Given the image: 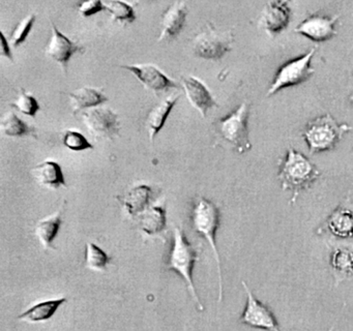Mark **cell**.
<instances>
[{"label": "cell", "instance_id": "cell-4", "mask_svg": "<svg viewBox=\"0 0 353 331\" xmlns=\"http://www.w3.org/2000/svg\"><path fill=\"white\" fill-rule=\"evenodd\" d=\"M192 223L195 231L208 240L214 254L216 269H218L219 302H221L223 299L222 267H221L220 254L216 243V230L220 225V210L218 206L208 199L200 198L194 206Z\"/></svg>", "mask_w": 353, "mask_h": 331}, {"label": "cell", "instance_id": "cell-18", "mask_svg": "<svg viewBox=\"0 0 353 331\" xmlns=\"http://www.w3.org/2000/svg\"><path fill=\"white\" fill-rule=\"evenodd\" d=\"M32 176L41 185L47 188H57L59 186H67L63 170L59 163L52 161H46L36 166L32 170Z\"/></svg>", "mask_w": 353, "mask_h": 331}, {"label": "cell", "instance_id": "cell-29", "mask_svg": "<svg viewBox=\"0 0 353 331\" xmlns=\"http://www.w3.org/2000/svg\"><path fill=\"white\" fill-rule=\"evenodd\" d=\"M63 144L65 147L73 151H83L86 149H92V143L81 134L76 130H68L63 137Z\"/></svg>", "mask_w": 353, "mask_h": 331}, {"label": "cell", "instance_id": "cell-14", "mask_svg": "<svg viewBox=\"0 0 353 331\" xmlns=\"http://www.w3.org/2000/svg\"><path fill=\"white\" fill-rule=\"evenodd\" d=\"M183 89L190 103L205 117L208 110L216 107V101L210 89L195 77H183Z\"/></svg>", "mask_w": 353, "mask_h": 331}, {"label": "cell", "instance_id": "cell-10", "mask_svg": "<svg viewBox=\"0 0 353 331\" xmlns=\"http://www.w3.org/2000/svg\"><path fill=\"white\" fill-rule=\"evenodd\" d=\"M83 121L96 138L112 139L119 132V117L108 108H97L85 112Z\"/></svg>", "mask_w": 353, "mask_h": 331}, {"label": "cell", "instance_id": "cell-28", "mask_svg": "<svg viewBox=\"0 0 353 331\" xmlns=\"http://www.w3.org/2000/svg\"><path fill=\"white\" fill-rule=\"evenodd\" d=\"M12 106L15 107L18 111L21 112V113L26 114L28 116H32V117H34L37 112L40 110V105H39L36 97H32V95H30V93L24 90L20 92L19 97L12 103Z\"/></svg>", "mask_w": 353, "mask_h": 331}, {"label": "cell", "instance_id": "cell-23", "mask_svg": "<svg viewBox=\"0 0 353 331\" xmlns=\"http://www.w3.org/2000/svg\"><path fill=\"white\" fill-rule=\"evenodd\" d=\"M152 190L148 185H139L130 190L123 199V204L130 214H137L150 204Z\"/></svg>", "mask_w": 353, "mask_h": 331}, {"label": "cell", "instance_id": "cell-22", "mask_svg": "<svg viewBox=\"0 0 353 331\" xmlns=\"http://www.w3.org/2000/svg\"><path fill=\"white\" fill-rule=\"evenodd\" d=\"M107 97H105L102 92L94 88L78 89L70 94V103H71L72 109L75 113L80 110L85 108H94L107 101Z\"/></svg>", "mask_w": 353, "mask_h": 331}, {"label": "cell", "instance_id": "cell-24", "mask_svg": "<svg viewBox=\"0 0 353 331\" xmlns=\"http://www.w3.org/2000/svg\"><path fill=\"white\" fill-rule=\"evenodd\" d=\"M0 130L10 137L36 136L34 128L20 119L14 112H7L1 117Z\"/></svg>", "mask_w": 353, "mask_h": 331}, {"label": "cell", "instance_id": "cell-25", "mask_svg": "<svg viewBox=\"0 0 353 331\" xmlns=\"http://www.w3.org/2000/svg\"><path fill=\"white\" fill-rule=\"evenodd\" d=\"M166 211L163 207L154 206L148 209L140 219L141 229L148 235L160 233L166 227Z\"/></svg>", "mask_w": 353, "mask_h": 331}, {"label": "cell", "instance_id": "cell-3", "mask_svg": "<svg viewBox=\"0 0 353 331\" xmlns=\"http://www.w3.org/2000/svg\"><path fill=\"white\" fill-rule=\"evenodd\" d=\"M352 130L347 123H338L330 114L316 117L307 122L303 132L310 153L332 150L345 134Z\"/></svg>", "mask_w": 353, "mask_h": 331}, {"label": "cell", "instance_id": "cell-31", "mask_svg": "<svg viewBox=\"0 0 353 331\" xmlns=\"http://www.w3.org/2000/svg\"><path fill=\"white\" fill-rule=\"evenodd\" d=\"M105 10V4L100 0H92V1H84L78 4V10L84 17L92 16L97 12Z\"/></svg>", "mask_w": 353, "mask_h": 331}, {"label": "cell", "instance_id": "cell-17", "mask_svg": "<svg viewBox=\"0 0 353 331\" xmlns=\"http://www.w3.org/2000/svg\"><path fill=\"white\" fill-rule=\"evenodd\" d=\"M328 231L338 238H353V211L348 207H338L326 221Z\"/></svg>", "mask_w": 353, "mask_h": 331}, {"label": "cell", "instance_id": "cell-30", "mask_svg": "<svg viewBox=\"0 0 353 331\" xmlns=\"http://www.w3.org/2000/svg\"><path fill=\"white\" fill-rule=\"evenodd\" d=\"M34 21H36V16L34 14H30V16L26 17L14 29L11 35V41L15 47H18L26 41L34 26Z\"/></svg>", "mask_w": 353, "mask_h": 331}, {"label": "cell", "instance_id": "cell-2", "mask_svg": "<svg viewBox=\"0 0 353 331\" xmlns=\"http://www.w3.org/2000/svg\"><path fill=\"white\" fill-rule=\"evenodd\" d=\"M197 260V250L190 243L189 240L185 237V232L181 228H175L173 231L170 252L167 259L166 268L168 270L174 271L185 279L194 301L196 302L200 310H203V305L198 297L193 281L194 264Z\"/></svg>", "mask_w": 353, "mask_h": 331}, {"label": "cell", "instance_id": "cell-33", "mask_svg": "<svg viewBox=\"0 0 353 331\" xmlns=\"http://www.w3.org/2000/svg\"><path fill=\"white\" fill-rule=\"evenodd\" d=\"M334 326H336V324L332 325V327H330V329H328V330H327V331H334Z\"/></svg>", "mask_w": 353, "mask_h": 331}, {"label": "cell", "instance_id": "cell-13", "mask_svg": "<svg viewBox=\"0 0 353 331\" xmlns=\"http://www.w3.org/2000/svg\"><path fill=\"white\" fill-rule=\"evenodd\" d=\"M121 68L133 72L140 82L143 83L148 89L159 92L170 88H179V85L168 78L164 72L152 64L142 66H121Z\"/></svg>", "mask_w": 353, "mask_h": 331}, {"label": "cell", "instance_id": "cell-26", "mask_svg": "<svg viewBox=\"0 0 353 331\" xmlns=\"http://www.w3.org/2000/svg\"><path fill=\"white\" fill-rule=\"evenodd\" d=\"M109 262L110 257L100 246L90 242L86 244L85 264L88 268L94 271L105 270Z\"/></svg>", "mask_w": 353, "mask_h": 331}, {"label": "cell", "instance_id": "cell-11", "mask_svg": "<svg viewBox=\"0 0 353 331\" xmlns=\"http://www.w3.org/2000/svg\"><path fill=\"white\" fill-rule=\"evenodd\" d=\"M292 10L290 2L270 1L265 4L259 24L268 35H276L288 27Z\"/></svg>", "mask_w": 353, "mask_h": 331}, {"label": "cell", "instance_id": "cell-32", "mask_svg": "<svg viewBox=\"0 0 353 331\" xmlns=\"http://www.w3.org/2000/svg\"><path fill=\"white\" fill-rule=\"evenodd\" d=\"M1 33V41H3V50H1V56H6V57L9 58V59H13V56H12L11 49H10L9 43H8L7 39H6L5 34L3 32Z\"/></svg>", "mask_w": 353, "mask_h": 331}, {"label": "cell", "instance_id": "cell-6", "mask_svg": "<svg viewBox=\"0 0 353 331\" xmlns=\"http://www.w3.org/2000/svg\"><path fill=\"white\" fill-rule=\"evenodd\" d=\"M249 103H241L234 111L219 121V130L221 136L232 145L239 153H245L252 149V143L249 138Z\"/></svg>", "mask_w": 353, "mask_h": 331}, {"label": "cell", "instance_id": "cell-21", "mask_svg": "<svg viewBox=\"0 0 353 331\" xmlns=\"http://www.w3.org/2000/svg\"><path fill=\"white\" fill-rule=\"evenodd\" d=\"M61 214H63V208L57 211L55 214L46 217L37 223L36 232L37 237L40 240L41 244L45 248H52L53 241L59 234V228L61 225Z\"/></svg>", "mask_w": 353, "mask_h": 331}, {"label": "cell", "instance_id": "cell-9", "mask_svg": "<svg viewBox=\"0 0 353 331\" xmlns=\"http://www.w3.org/2000/svg\"><path fill=\"white\" fill-rule=\"evenodd\" d=\"M340 19V14L332 17L323 16V14H314L299 23L295 28V32L305 35L307 39L314 41H330L336 37V25Z\"/></svg>", "mask_w": 353, "mask_h": 331}, {"label": "cell", "instance_id": "cell-15", "mask_svg": "<svg viewBox=\"0 0 353 331\" xmlns=\"http://www.w3.org/2000/svg\"><path fill=\"white\" fill-rule=\"evenodd\" d=\"M188 8L185 2L176 1L171 4L162 16V31L160 41L175 39L185 27Z\"/></svg>", "mask_w": 353, "mask_h": 331}, {"label": "cell", "instance_id": "cell-8", "mask_svg": "<svg viewBox=\"0 0 353 331\" xmlns=\"http://www.w3.org/2000/svg\"><path fill=\"white\" fill-rule=\"evenodd\" d=\"M241 285L247 294V303L239 319V322L252 328L263 329L266 331H280L278 321L270 308L255 297L245 281H241Z\"/></svg>", "mask_w": 353, "mask_h": 331}, {"label": "cell", "instance_id": "cell-27", "mask_svg": "<svg viewBox=\"0 0 353 331\" xmlns=\"http://www.w3.org/2000/svg\"><path fill=\"white\" fill-rule=\"evenodd\" d=\"M105 10L110 12L115 20L121 22L132 23L135 21L136 14L133 8L123 1L105 2Z\"/></svg>", "mask_w": 353, "mask_h": 331}, {"label": "cell", "instance_id": "cell-20", "mask_svg": "<svg viewBox=\"0 0 353 331\" xmlns=\"http://www.w3.org/2000/svg\"><path fill=\"white\" fill-rule=\"evenodd\" d=\"M65 302H67V298L40 302L18 316V320L26 321L28 323L45 322V321L50 320Z\"/></svg>", "mask_w": 353, "mask_h": 331}, {"label": "cell", "instance_id": "cell-19", "mask_svg": "<svg viewBox=\"0 0 353 331\" xmlns=\"http://www.w3.org/2000/svg\"><path fill=\"white\" fill-rule=\"evenodd\" d=\"M179 97V95H176V97H169L163 99L159 105L152 108V111L148 114L146 123H148V132H150V140L152 142H154L157 134L162 130Z\"/></svg>", "mask_w": 353, "mask_h": 331}, {"label": "cell", "instance_id": "cell-12", "mask_svg": "<svg viewBox=\"0 0 353 331\" xmlns=\"http://www.w3.org/2000/svg\"><path fill=\"white\" fill-rule=\"evenodd\" d=\"M45 51L49 57L61 64L63 70L67 72L68 62L74 54L82 51V47L63 35L52 23L50 39L47 43Z\"/></svg>", "mask_w": 353, "mask_h": 331}, {"label": "cell", "instance_id": "cell-16", "mask_svg": "<svg viewBox=\"0 0 353 331\" xmlns=\"http://www.w3.org/2000/svg\"><path fill=\"white\" fill-rule=\"evenodd\" d=\"M330 271L334 277V287L341 283L353 281V252L347 248H336L330 254Z\"/></svg>", "mask_w": 353, "mask_h": 331}, {"label": "cell", "instance_id": "cell-7", "mask_svg": "<svg viewBox=\"0 0 353 331\" xmlns=\"http://www.w3.org/2000/svg\"><path fill=\"white\" fill-rule=\"evenodd\" d=\"M233 41L234 37L230 31L220 32L210 27L196 35L192 43V49L198 57L219 60L230 51Z\"/></svg>", "mask_w": 353, "mask_h": 331}, {"label": "cell", "instance_id": "cell-1", "mask_svg": "<svg viewBox=\"0 0 353 331\" xmlns=\"http://www.w3.org/2000/svg\"><path fill=\"white\" fill-rule=\"evenodd\" d=\"M321 171L305 154L289 148L278 174L283 190H291L290 204L296 202L299 194L309 190L319 178Z\"/></svg>", "mask_w": 353, "mask_h": 331}, {"label": "cell", "instance_id": "cell-5", "mask_svg": "<svg viewBox=\"0 0 353 331\" xmlns=\"http://www.w3.org/2000/svg\"><path fill=\"white\" fill-rule=\"evenodd\" d=\"M316 48H312L303 55L285 62L276 72L274 81L266 92V97H272L285 87L296 86L309 80L314 74L311 62L316 54Z\"/></svg>", "mask_w": 353, "mask_h": 331}]
</instances>
